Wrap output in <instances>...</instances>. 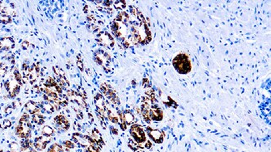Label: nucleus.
Masks as SVG:
<instances>
[{
  "mask_svg": "<svg viewBox=\"0 0 271 152\" xmlns=\"http://www.w3.org/2000/svg\"><path fill=\"white\" fill-rule=\"evenodd\" d=\"M173 65L175 69L179 72V73L181 74L189 73L191 70L190 61L189 59V57L184 53H180L174 57Z\"/></svg>",
  "mask_w": 271,
  "mask_h": 152,
  "instance_id": "obj_1",
  "label": "nucleus"
},
{
  "mask_svg": "<svg viewBox=\"0 0 271 152\" xmlns=\"http://www.w3.org/2000/svg\"><path fill=\"white\" fill-rule=\"evenodd\" d=\"M130 135L134 138V141L141 145L142 143L146 142V136L143 127L139 125L134 124L130 128Z\"/></svg>",
  "mask_w": 271,
  "mask_h": 152,
  "instance_id": "obj_2",
  "label": "nucleus"
},
{
  "mask_svg": "<svg viewBox=\"0 0 271 152\" xmlns=\"http://www.w3.org/2000/svg\"><path fill=\"white\" fill-rule=\"evenodd\" d=\"M31 128H32V125L29 121L23 122V123L19 122V125L15 129V132L19 138L28 139L31 134Z\"/></svg>",
  "mask_w": 271,
  "mask_h": 152,
  "instance_id": "obj_3",
  "label": "nucleus"
},
{
  "mask_svg": "<svg viewBox=\"0 0 271 152\" xmlns=\"http://www.w3.org/2000/svg\"><path fill=\"white\" fill-rule=\"evenodd\" d=\"M147 131H148V135H149V138L152 139L155 143H161L163 141L165 134L162 131H160L159 130H153L150 127H148Z\"/></svg>",
  "mask_w": 271,
  "mask_h": 152,
  "instance_id": "obj_4",
  "label": "nucleus"
},
{
  "mask_svg": "<svg viewBox=\"0 0 271 152\" xmlns=\"http://www.w3.org/2000/svg\"><path fill=\"white\" fill-rule=\"evenodd\" d=\"M149 118L153 121H161L163 118L162 111L156 105L149 109Z\"/></svg>",
  "mask_w": 271,
  "mask_h": 152,
  "instance_id": "obj_5",
  "label": "nucleus"
},
{
  "mask_svg": "<svg viewBox=\"0 0 271 152\" xmlns=\"http://www.w3.org/2000/svg\"><path fill=\"white\" fill-rule=\"evenodd\" d=\"M25 108H26V110L29 112V113H31V114L33 115L34 114V113L39 112V111H40V108H39V105L37 104V103H35L34 102H32V101H30L28 103L25 104Z\"/></svg>",
  "mask_w": 271,
  "mask_h": 152,
  "instance_id": "obj_6",
  "label": "nucleus"
},
{
  "mask_svg": "<svg viewBox=\"0 0 271 152\" xmlns=\"http://www.w3.org/2000/svg\"><path fill=\"white\" fill-rule=\"evenodd\" d=\"M124 120L126 125H131L134 121V116L132 114L131 112L129 111H126L125 112H124Z\"/></svg>",
  "mask_w": 271,
  "mask_h": 152,
  "instance_id": "obj_7",
  "label": "nucleus"
},
{
  "mask_svg": "<svg viewBox=\"0 0 271 152\" xmlns=\"http://www.w3.org/2000/svg\"><path fill=\"white\" fill-rule=\"evenodd\" d=\"M42 134L43 136H46V137H49L51 135H54V131L53 130V128L49 125H45L43 129H42Z\"/></svg>",
  "mask_w": 271,
  "mask_h": 152,
  "instance_id": "obj_8",
  "label": "nucleus"
},
{
  "mask_svg": "<svg viewBox=\"0 0 271 152\" xmlns=\"http://www.w3.org/2000/svg\"><path fill=\"white\" fill-rule=\"evenodd\" d=\"M33 122H35L38 125H42L44 122V117L39 112H37V113H34L33 115Z\"/></svg>",
  "mask_w": 271,
  "mask_h": 152,
  "instance_id": "obj_9",
  "label": "nucleus"
},
{
  "mask_svg": "<svg viewBox=\"0 0 271 152\" xmlns=\"http://www.w3.org/2000/svg\"><path fill=\"white\" fill-rule=\"evenodd\" d=\"M11 22V18L8 15H4V14H2L0 16V23H4V24H7Z\"/></svg>",
  "mask_w": 271,
  "mask_h": 152,
  "instance_id": "obj_10",
  "label": "nucleus"
},
{
  "mask_svg": "<svg viewBox=\"0 0 271 152\" xmlns=\"http://www.w3.org/2000/svg\"><path fill=\"white\" fill-rule=\"evenodd\" d=\"M11 125H12V123H11L10 121H9V120H4L1 127H3V129H7V128L10 127Z\"/></svg>",
  "mask_w": 271,
  "mask_h": 152,
  "instance_id": "obj_11",
  "label": "nucleus"
},
{
  "mask_svg": "<svg viewBox=\"0 0 271 152\" xmlns=\"http://www.w3.org/2000/svg\"><path fill=\"white\" fill-rule=\"evenodd\" d=\"M9 147L10 149H11V151L17 152L18 149H19V145H18L17 143H12V144H10Z\"/></svg>",
  "mask_w": 271,
  "mask_h": 152,
  "instance_id": "obj_12",
  "label": "nucleus"
},
{
  "mask_svg": "<svg viewBox=\"0 0 271 152\" xmlns=\"http://www.w3.org/2000/svg\"><path fill=\"white\" fill-rule=\"evenodd\" d=\"M64 145L66 146V147H68L69 149H73V148H74V144L73 142H71L70 141H64Z\"/></svg>",
  "mask_w": 271,
  "mask_h": 152,
  "instance_id": "obj_13",
  "label": "nucleus"
},
{
  "mask_svg": "<svg viewBox=\"0 0 271 152\" xmlns=\"http://www.w3.org/2000/svg\"><path fill=\"white\" fill-rule=\"evenodd\" d=\"M29 46V42H27V41H24V42H23V43H22V47H23V48L24 50L28 49Z\"/></svg>",
  "mask_w": 271,
  "mask_h": 152,
  "instance_id": "obj_14",
  "label": "nucleus"
},
{
  "mask_svg": "<svg viewBox=\"0 0 271 152\" xmlns=\"http://www.w3.org/2000/svg\"><path fill=\"white\" fill-rule=\"evenodd\" d=\"M77 66L80 69V71L81 72H83L84 71V67H83V62H81V61H78L77 62Z\"/></svg>",
  "mask_w": 271,
  "mask_h": 152,
  "instance_id": "obj_15",
  "label": "nucleus"
},
{
  "mask_svg": "<svg viewBox=\"0 0 271 152\" xmlns=\"http://www.w3.org/2000/svg\"><path fill=\"white\" fill-rule=\"evenodd\" d=\"M5 112L7 113V114H9L12 112V108H11V106H9V107H7L6 109H5Z\"/></svg>",
  "mask_w": 271,
  "mask_h": 152,
  "instance_id": "obj_16",
  "label": "nucleus"
},
{
  "mask_svg": "<svg viewBox=\"0 0 271 152\" xmlns=\"http://www.w3.org/2000/svg\"><path fill=\"white\" fill-rule=\"evenodd\" d=\"M151 145H152V144H151L150 141H149L145 143V148H147V149H149V148L151 147Z\"/></svg>",
  "mask_w": 271,
  "mask_h": 152,
  "instance_id": "obj_17",
  "label": "nucleus"
},
{
  "mask_svg": "<svg viewBox=\"0 0 271 152\" xmlns=\"http://www.w3.org/2000/svg\"><path fill=\"white\" fill-rule=\"evenodd\" d=\"M22 82L24 83V84H26L28 82H29V79H28V77H26V76H24L23 78H22Z\"/></svg>",
  "mask_w": 271,
  "mask_h": 152,
  "instance_id": "obj_18",
  "label": "nucleus"
},
{
  "mask_svg": "<svg viewBox=\"0 0 271 152\" xmlns=\"http://www.w3.org/2000/svg\"><path fill=\"white\" fill-rule=\"evenodd\" d=\"M1 89H2V84H1V82H0V92H1Z\"/></svg>",
  "mask_w": 271,
  "mask_h": 152,
  "instance_id": "obj_19",
  "label": "nucleus"
},
{
  "mask_svg": "<svg viewBox=\"0 0 271 152\" xmlns=\"http://www.w3.org/2000/svg\"><path fill=\"white\" fill-rule=\"evenodd\" d=\"M1 4H2V2L0 1V9H1Z\"/></svg>",
  "mask_w": 271,
  "mask_h": 152,
  "instance_id": "obj_20",
  "label": "nucleus"
},
{
  "mask_svg": "<svg viewBox=\"0 0 271 152\" xmlns=\"http://www.w3.org/2000/svg\"><path fill=\"white\" fill-rule=\"evenodd\" d=\"M0 152H3V151H0Z\"/></svg>",
  "mask_w": 271,
  "mask_h": 152,
  "instance_id": "obj_21",
  "label": "nucleus"
}]
</instances>
